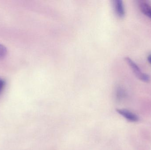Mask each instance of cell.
Segmentation results:
<instances>
[{"label": "cell", "mask_w": 151, "mask_h": 150, "mask_svg": "<svg viewBox=\"0 0 151 150\" xmlns=\"http://www.w3.org/2000/svg\"><path fill=\"white\" fill-rule=\"evenodd\" d=\"M126 62L127 63L129 67L132 69L133 72L134 73L135 75L137 77H138L140 80H142L144 82H148L150 80V77L149 75L145 73H143L139 67L137 65L136 63L133 61L131 59L128 57L125 58Z\"/></svg>", "instance_id": "obj_1"}, {"label": "cell", "mask_w": 151, "mask_h": 150, "mask_svg": "<svg viewBox=\"0 0 151 150\" xmlns=\"http://www.w3.org/2000/svg\"><path fill=\"white\" fill-rule=\"evenodd\" d=\"M117 112L119 114L125 118L126 119L132 122H135L138 121L139 118L138 116L133 113L132 112L127 110V109H117Z\"/></svg>", "instance_id": "obj_2"}, {"label": "cell", "mask_w": 151, "mask_h": 150, "mask_svg": "<svg viewBox=\"0 0 151 150\" xmlns=\"http://www.w3.org/2000/svg\"><path fill=\"white\" fill-rule=\"evenodd\" d=\"M114 7L115 12L118 16L120 18L123 17L125 16V11L122 1L120 0L114 1Z\"/></svg>", "instance_id": "obj_3"}, {"label": "cell", "mask_w": 151, "mask_h": 150, "mask_svg": "<svg viewBox=\"0 0 151 150\" xmlns=\"http://www.w3.org/2000/svg\"><path fill=\"white\" fill-rule=\"evenodd\" d=\"M142 12L148 17L151 18V6L146 2L142 1L139 4Z\"/></svg>", "instance_id": "obj_4"}, {"label": "cell", "mask_w": 151, "mask_h": 150, "mask_svg": "<svg viewBox=\"0 0 151 150\" xmlns=\"http://www.w3.org/2000/svg\"><path fill=\"white\" fill-rule=\"evenodd\" d=\"M7 53V48L2 45L0 44V59L5 57Z\"/></svg>", "instance_id": "obj_5"}, {"label": "cell", "mask_w": 151, "mask_h": 150, "mask_svg": "<svg viewBox=\"0 0 151 150\" xmlns=\"http://www.w3.org/2000/svg\"><path fill=\"white\" fill-rule=\"evenodd\" d=\"M6 85V82L5 80L0 77V93H1L3 91Z\"/></svg>", "instance_id": "obj_6"}, {"label": "cell", "mask_w": 151, "mask_h": 150, "mask_svg": "<svg viewBox=\"0 0 151 150\" xmlns=\"http://www.w3.org/2000/svg\"><path fill=\"white\" fill-rule=\"evenodd\" d=\"M147 59H148V62H149V63L151 64V54H150V55H149V56H148Z\"/></svg>", "instance_id": "obj_7"}]
</instances>
